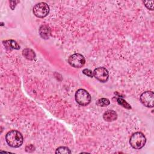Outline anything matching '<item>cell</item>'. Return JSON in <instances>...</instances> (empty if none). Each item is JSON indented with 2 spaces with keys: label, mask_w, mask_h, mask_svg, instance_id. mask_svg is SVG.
Segmentation results:
<instances>
[{
  "label": "cell",
  "mask_w": 154,
  "mask_h": 154,
  "mask_svg": "<svg viewBox=\"0 0 154 154\" xmlns=\"http://www.w3.org/2000/svg\"><path fill=\"white\" fill-rule=\"evenodd\" d=\"M5 140L7 144L12 147H20L23 141V136L21 133L16 130L9 131L5 136Z\"/></svg>",
  "instance_id": "6da1fadb"
},
{
  "label": "cell",
  "mask_w": 154,
  "mask_h": 154,
  "mask_svg": "<svg viewBox=\"0 0 154 154\" xmlns=\"http://www.w3.org/2000/svg\"><path fill=\"white\" fill-rule=\"evenodd\" d=\"M146 141V140L143 134L139 132L133 134L129 140L131 146L136 149L142 148L145 145Z\"/></svg>",
  "instance_id": "7a4b0ae2"
},
{
  "label": "cell",
  "mask_w": 154,
  "mask_h": 154,
  "mask_svg": "<svg viewBox=\"0 0 154 154\" xmlns=\"http://www.w3.org/2000/svg\"><path fill=\"white\" fill-rule=\"evenodd\" d=\"M75 100L78 103L82 106H85L91 102V96L84 89H79L75 93Z\"/></svg>",
  "instance_id": "3957f363"
},
{
  "label": "cell",
  "mask_w": 154,
  "mask_h": 154,
  "mask_svg": "<svg viewBox=\"0 0 154 154\" xmlns=\"http://www.w3.org/2000/svg\"><path fill=\"white\" fill-rule=\"evenodd\" d=\"M49 12V7L45 2H40L34 5L33 7L34 14L40 18L46 16Z\"/></svg>",
  "instance_id": "277c9868"
},
{
  "label": "cell",
  "mask_w": 154,
  "mask_h": 154,
  "mask_svg": "<svg viewBox=\"0 0 154 154\" xmlns=\"http://www.w3.org/2000/svg\"><path fill=\"white\" fill-rule=\"evenodd\" d=\"M68 62L70 66L76 68H80L85 64V58L80 54H74L70 55L68 59Z\"/></svg>",
  "instance_id": "5b68a950"
},
{
  "label": "cell",
  "mask_w": 154,
  "mask_h": 154,
  "mask_svg": "<svg viewBox=\"0 0 154 154\" xmlns=\"http://www.w3.org/2000/svg\"><path fill=\"white\" fill-rule=\"evenodd\" d=\"M140 100L144 106L152 108L154 103V94L153 91H146L143 93L140 96Z\"/></svg>",
  "instance_id": "8992f818"
},
{
  "label": "cell",
  "mask_w": 154,
  "mask_h": 154,
  "mask_svg": "<svg viewBox=\"0 0 154 154\" xmlns=\"http://www.w3.org/2000/svg\"><path fill=\"white\" fill-rule=\"evenodd\" d=\"M93 75L96 79L102 82H106L108 79V72L102 67L96 68L93 72Z\"/></svg>",
  "instance_id": "52a82bcc"
},
{
  "label": "cell",
  "mask_w": 154,
  "mask_h": 154,
  "mask_svg": "<svg viewBox=\"0 0 154 154\" xmlns=\"http://www.w3.org/2000/svg\"><path fill=\"white\" fill-rule=\"evenodd\" d=\"M39 34L42 38L44 39L49 38L51 34V30L50 27L46 25H42L39 28Z\"/></svg>",
  "instance_id": "ba28073f"
},
{
  "label": "cell",
  "mask_w": 154,
  "mask_h": 154,
  "mask_svg": "<svg viewBox=\"0 0 154 154\" xmlns=\"http://www.w3.org/2000/svg\"><path fill=\"white\" fill-rule=\"evenodd\" d=\"M117 113L112 110H108L105 112V113L103 115V119L106 122L114 121L117 119Z\"/></svg>",
  "instance_id": "9c48e42d"
},
{
  "label": "cell",
  "mask_w": 154,
  "mask_h": 154,
  "mask_svg": "<svg viewBox=\"0 0 154 154\" xmlns=\"http://www.w3.org/2000/svg\"><path fill=\"white\" fill-rule=\"evenodd\" d=\"M3 44L7 49H19L20 46L13 40H8L3 42Z\"/></svg>",
  "instance_id": "30bf717a"
},
{
  "label": "cell",
  "mask_w": 154,
  "mask_h": 154,
  "mask_svg": "<svg viewBox=\"0 0 154 154\" xmlns=\"http://www.w3.org/2000/svg\"><path fill=\"white\" fill-rule=\"evenodd\" d=\"M23 55L29 60H33L35 58V54L31 49L26 48L23 50Z\"/></svg>",
  "instance_id": "8fae6325"
},
{
  "label": "cell",
  "mask_w": 154,
  "mask_h": 154,
  "mask_svg": "<svg viewBox=\"0 0 154 154\" xmlns=\"http://www.w3.org/2000/svg\"><path fill=\"white\" fill-rule=\"evenodd\" d=\"M109 103H110V102L108 99L102 98V99H99L97 101L96 104L100 106H106L109 104Z\"/></svg>",
  "instance_id": "7c38bea8"
},
{
  "label": "cell",
  "mask_w": 154,
  "mask_h": 154,
  "mask_svg": "<svg viewBox=\"0 0 154 154\" xmlns=\"http://www.w3.org/2000/svg\"><path fill=\"white\" fill-rule=\"evenodd\" d=\"M55 153H70L71 151L68 147H60L57 149Z\"/></svg>",
  "instance_id": "4fadbf2b"
},
{
  "label": "cell",
  "mask_w": 154,
  "mask_h": 154,
  "mask_svg": "<svg viewBox=\"0 0 154 154\" xmlns=\"http://www.w3.org/2000/svg\"><path fill=\"white\" fill-rule=\"evenodd\" d=\"M117 102H118L120 105H121L122 106H123V107H125V108H127V109H130V108H131L130 105H129L128 102H126L124 99H122V98H119V99H117Z\"/></svg>",
  "instance_id": "5bb4252c"
},
{
  "label": "cell",
  "mask_w": 154,
  "mask_h": 154,
  "mask_svg": "<svg viewBox=\"0 0 154 154\" xmlns=\"http://www.w3.org/2000/svg\"><path fill=\"white\" fill-rule=\"evenodd\" d=\"M153 3L154 1H144V4H145V6L149 10H153Z\"/></svg>",
  "instance_id": "9a60e30c"
},
{
  "label": "cell",
  "mask_w": 154,
  "mask_h": 154,
  "mask_svg": "<svg viewBox=\"0 0 154 154\" xmlns=\"http://www.w3.org/2000/svg\"><path fill=\"white\" fill-rule=\"evenodd\" d=\"M82 72L84 74H85V75L89 76V77H93V72H91V70H90V69H85L82 70Z\"/></svg>",
  "instance_id": "2e32d148"
}]
</instances>
